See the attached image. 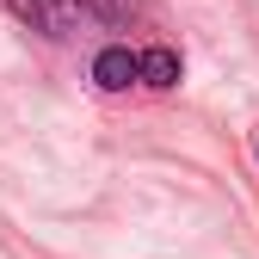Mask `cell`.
<instances>
[{
  "mask_svg": "<svg viewBox=\"0 0 259 259\" xmlns=\"http://www.w3.org/2000/svg\"><path fill=\"white\" fill-rule=\"evenodd\" d=\"M7 7L44 31V37H87V31H123L142 19V0H7Z\"/></svg>",
  "mask_w": 259,
  "mask_h": 259,
  "instance_id": "obj_1",
  "label": "cell"
},
{
  "mask_svg": "<svg viewBox=\"0 0 259 259\" xmlns=\"http://www.w3.org/2000/svg\"><path fill=\"white\" fill-rule=\"evenodd\" d=\"M93 87L99 93H130L136 87V50L130 44H105L93 56Z\"/></svg>",
  "mask_w": 259,
  "mask_h": 259,
  "instance_id": "obj_2",
  "label": "cell"
},
{
  "mask_svg": "<svg viewBox=\"0 0 259 259\" xmlns=\"http://www.w3.org/2000/svg\"><path fill=\"white\" fill-rule=\"evenodd\" d=\"M136 87L173 93V87H179V50H167V44H148V50H136Z\"/></svg>",
  "mask_w": 259,
  "mask_h": 259,
  "instance_id": "obj_3",
  "label": "cell"
},
{
  "mask_svg": "<svg viewBox=\"0 0 259 259\" xmlns=\"http://www.w3.org/2000/svg\"><path fill=\"white\" fill-rule=\"evenodd\" d=\"M253 154H259V142H253Z\"/></svg>",
  "mask_w": 259,
  "mask_h": 259,
  "instance_id": "obj_4",
  "label": "cell"
}]
</instances>
